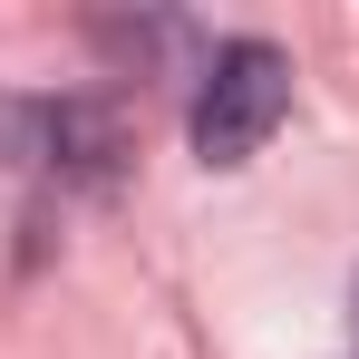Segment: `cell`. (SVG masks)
I'll use <instances>...</instances> for the list:
<instances>
[{
  "mask_svg": "<svg viewBox=\"0 0 359 359\" xmlns=\"http://www.w3.org/2000/svg\"><path fill=\"white\" fill-rule=\"evenodd\" d=\"M292 117V59L272 39H224L194 88V156L204 165H252L272 126Z\"/></svg>",
  "mask_w": 359,
  "mask_h": 359,
  "instance_id": "1",
  "label": "cell"
}]
</instances>
